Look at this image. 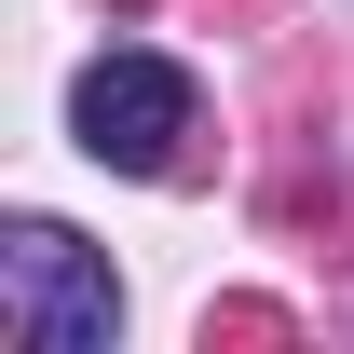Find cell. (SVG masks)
<instances>
[{
  "instance_id": "cell-2",
  "label": "cell",
  "mask_w": 354,
  "mask_h": 354,
  "mask_svg": "<svg viewBox=\"0 0 354 354\" xmlns=\"http://www.w3.org/2000/svg\"><path fill=\"white\" fill-rule=\"evenodd\" d=\"M205 123V82L177 68V55H150V41H109L68 82V136H82V164H109V177H177V136Z\"/></svg>"
},
{
  "instance_id": "cell-1",
  "label": "cell",
  "mask_w": 354,
  "mask_h": 354,
  "mask_svg": "<svg viewBox=\"0 0 354 354\" xmlns=\"http://www.w3.org/2000/svg\"><path fill=\"white\" fill-rule=\"evenodd\" d=\"M0 327L28 354H109L123 341V272L68 218H0Z\"/></svg>"
}]
</instances>
